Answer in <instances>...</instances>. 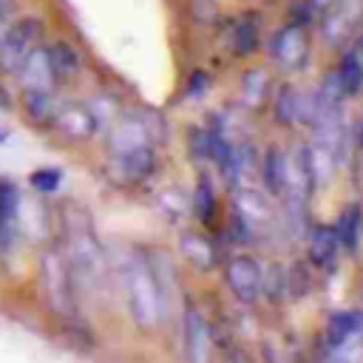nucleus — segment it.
<instances>
[{
    "instance_id": "f3484780",
    "label": "nucleus",
    "mask_w": 363,
    "mask_h": 363,
    "mask_svg": "<svg viewBox=\"0 0 363 363\" xmlns=\"http://www.w3.org/2000/svg\"><path fill=\"white\" fill-rule=\"evenodd\" d=\"M335 233H337L340 250H346V252H354V250H357L360 233H363V210H360L357 201L349 204V207L340 213V218H337V224H335Z\"/></svg>"
},
{
    "instance_id": "6ab92c4d",
    "label": "nucleus",
    "mask_w": 363,
    "mask_h": 363,
    "mask_svg": "<svg viewBox=\"0 0 363 363\" xmlns=\"http://www.w3.org/2000/svg\"><path fill=\"white\" fill-rule=\"evenodd\" d=\"M23 113L28 122L34 125H45L51 122V113H54V91H37V88H23Z\"/></svg>"
},
{
    "instance_id": "9b49d317",
    "label": "nucleus",
    "mask_w": 363,
    "mask_h": 363,
    "mask_svg": "<svg viewBox=\"0 0 363 363\" xmlns=\"http://www.w3.org/2000/svg\"><path fill=\"white\" fill-rule=\"evenodd\" d=\"M156 170V147H139L130 153L108 156V176L119 184H136L153 176Z\"/></svg>"
},
{
    "instance_id": "20e7f679",
    "label": "nucleus",
    "mask_w": 363,
    "mask_h": 363,
    "mask_svg": "<svg viewBox=\"0 0 363 363\" xmlns=\"http://www.w3.org/2000/svg\"><path fill=\"white\" fill-rule=\"evenodd\" d=\"M40 45H43V23L37 17H23L11 23L0 40V71L17 74L20 65L28 60V54Z\"/></svg>"
},
{
    "instance_id": "aec40b11",
    "label": "nucleus",
    "mask_w": 363,
    "mask_h": 363,
    "mask_svg": "<svg viewBox=\"0 0 363 363\" xmlns=\"http://www.w3.org/2000/svg\"><path fill=\"white\" fill-rule=\"evenodd\" d=\"M258 170H261L264 187L272 196H281L284 182H286V153H281L278 147H269L264 153V159H258Z\"/></svg>"
},
{
    "instance_id": "c85d7f7f",
    "label": "nucleus",
    "mask_w": 363,
    "mask_h": 363,
    "mask_svg": "<svg viewBox=\"0 0 363 363\" xmlns=\"http://www.w3.org/2000/svg\"><path fill=\"white\" fill-rule=\"evenodd\" d=\"M0 108H9V96L3 94V88H0Z\"/></svg>"
},
{
    "instance_id": "dca6fc26",
    "label": "nucleus",
    "mask_w": 363,
    "mask_h": 363,
    "mask_svg": "<svg viewBox=\"0 0 363 363\" xmlns=\"http://www.w3.org/2000/svg\"><path fill=\"white\" fill-rule=\"evenodd\" d=\"M337 250H340V241H337L335 227L318 224V227L309 233V255H312V261H315L318 267H332Z\"/></svg>"
},
{
    "instance_id": "f03ea898",
    "label": "nucleus",
    "mask_w": 363,
    "mask_h": 363,
    "mask_svg": "<svg viewBox=\"0 0 363 363\" xmlns=\"http://www.w3.org/2000/svg\"><path fill=\"white\" fill-rule=\"evenodd\" d=\"M113 272L119 278L128 312L139 329H156L162 315H164V292L162 281L150 264V258L139 250L119 252Z\"/></svg>"
},
{
    "instance_id": "ddd939ff",
    "label": "nucleus",
    "mask_w": 363,
    "mask_h": 363,
    "mask_svg": "<svg viewBox=\"0 0 363 363\" xmlns=\"http://www.w3.org/2000/svg\"><path fill=\"white\" fill-rule=\"evenodd\" d=\"M184 352L196 363H204L213 354V335H210V326L199 309L184 312Z\"/></svg>"
},
{
    "instance_id": "423d86ee",
    "label": "nucleus",
    "mask_w": 363,
    "mask_h": 363,
    "mask_svg": "<svg viewBox=\"0 0 363 363\" xmlns=\"http://www.w3.org/2000/svg\"><path fill=\"white\" fill-rule=\"evenodd\" d=\"M153 116L147 113H128L122 116L111 133H108V156H119V153H130L139 147H156L153 142Z\"/></svg>"
},
{
    "instance_id": "412c9836",
    "label": "nucleus",
    "mask_w": 363,
    "mask_h": 363,
    "mask_svg": "<svg viewBox=\"0 0 363 363\" xmlns=\"http://www.w3.org/2000/svg\"><path fill=\"white\" fill-rule=\"evenodd\" d=\"M184 258L199 267V269H210L216 264V247L201 235V233H182V241H179Z\"/></svg>"
},
{
    "instance_id": "2eb2a0df",
    "label": "nucleus",
    "mask_w": 363,
    "mask_h": 363,
    "mask_svg": "<svg viewBox=\"0 0 363 363\" xmlns=\"http://www.w3.org/2000/svg\"><path fill=\"white\" fill-rule=\"evenodd\" d=\"M335 77L346 96L360 94V88H363V37H357L354 45H349L340 65L335 68Z\"/></svg>"
},
{
    "instance_id": "393cba45",
    "label": "nucleus",
    "mask_w": 363,
    "mask_h": 363,
    "mask_svg": "<svg viewBox=\"0 0 363 363\" xmlns=\"http://www.w3.org/2000/svg\"><path fill=\"white\" fill-rule=\"evenodd\" d=\"M60 179H62V173H60L57 167H37V170H31V176H28L31 187L40 190V193H54V190L60 187Z\"/></svg>"
},
{
    "instance_id": "1a4fd4ad",
    "label": "nucleus",
    "mask_w": 363,
    "mask_h": 363,
    "mask_svg": "<svg viewBox=\"0 0 363 363\" xmlns=\"http://www.w3.org/2000/svg\"><path fill=\"white\" fill-rule=\"evenodd\" d=\"M360 20H363V0H337V3H332L323 14V23H320L323 40L335 48L349 45Z\"/></svg>"
},
{
    "instance_id": "bb28decb",
    "label": "nucleus",
    "mask_w": 363,
    "mask_h": 363,
    "mask_svg": "<svg viewBox=\"0 0 363 363\" xmlns=\"http://www.w3.org/2000/svg\"><path fill=\"white\" fill-rule=\"evenodd\" d=\"M201 88H207V74L196 71V74L190 77V91H187V96H201V94H204Z\"/></svg>"
},
{
    "instance_id": "c756f323",
    "label": "nucleus",
    "mask_w": 363,
    "mask_h": 363,
    "mask_svg": "<svg viewBox=\"0 0 363 363\" xmlns=\"http://www.w3.org/2000/svg\"><path fill=\"white\" fill-rule=\"evenodd\" d=\"M6 139H9V130H6V128H0V145H3Z\"/></svg>"
},
{
    "instance_id": "4468645a",
    "label": "nucleus",
    "mask_w": 363,
    "mask_h": 363,
    "mask_svg": "<svg viewBox=\"0 0 363 363\" xmlns=\"http://www.w3.org/2000/svg\"><path fill=\"white\" fill-rule=\"evenodd\" d=\"M363 326V315L354 312V309H343V312H335L326 323V335H323V343L329 352H337L340 346H346L352 337H357Z\"/></svg>"
},
{
    "instance_id": "6e6552de",
    "label": "nucleus",
    "mask_w": 363,
    "mask_h": 363,
    "mask_svg": "<svg viewBox=\"0 0 363 363\" xmlns=\"http://www.w3.org/2000/svg\"><path fill=\"white\" fill-rule=\"evenodd\" d=\"M233 216H235L238 227L244 230V235L275 227V210H272V204L267 201V196H261L252 187L235 190V196H233Z\"/></svg>"
},
{
    "instance_id": "a878e982",
    "label": "nucleus",
    "mask_w": 363,
    "mask_h": 363,
    "mask_svg": "<svg viewBox=\"0 0 363 363\" xmlns=\"http://www.w3.org/2000/svg\"><path fill=\"white\" fill-rule=\"evenodd\" d=\"M255 45H258V37H255L252 23H238L235 26V51L238 54H252Z\"/></svg>"
},
{
    "instance_id": "b1692460",
    "label": "nucleus",
    "mask_w": 363,
    "mask_h": 363,
    "mask_svg": "<svg viewBox=\"0 0 363 363\" xmlns=\"http://www.w3.org/2000/svg\"><path fill=\"white\" fill-rule=\"evenodd\" d=\"M275 119L284 122V125H292L298 122V91L295 88H281L278 91V99H275Z\"/></svg>"
},
{
    "instance_id": "f8f14e48",
    "label": "nucleus",
    "mask_w": 363,
    "mask_h": 363,
    "mask_svg": "<svg viewBox=\"0 0 363 363\" xmlns=\"http://www.w3.org/2000/svg\"><path fill=\"white\" fill-rule=\"evenodd\" d=\"M23 88H37V91H54L60 82H57V74L51 68V57H48V45H40L28 54V60L20 65L17 71Z\"/></svg>"
},
{
    "instance_id": "4be33fe9",
    "label": "nucleus",
    "mask_w": 363,
    "mask_h": 363,
    "mask_svg": "<svg viewBox=\"0 0 363 363\" xmlns=\"http://www.w3.org/2000/svg\"><path fill=\"white\" fill-rule=\"evenodd\" d=\"M48 57H51V68L57 74V82H65V79L79 74V57H77V51L68 43L48 45Z\"/></svg>"
},
{
    "instance_id": "f257e3e1",
    "label": "nucleus",
    "mask_w": 363,
    "mask_h": 363,
    "mask_svg": "<svg viewBox=\"0 0 363 363\" xmlns=\"http://www.w3.org/2000/svg\"><path fill=\"white\" fill-rule=\"evenodd\" d=\"M62 252L68 258L74 281L88 292H105L113 269L108 264L102 241L91 227L88 213L74 201L62 207Z\"/></svg>"
},
{
    "instance_id": "9d476101",
    "label": "nucleus",
    "mask_w": 363,
    "mask_h": 363,
    "mask_svg": "<svg viewBox=\"0 0 363 363\" xmlns=\"http://www.w3.org/2000/svg\"><path fill=\"white\" fill-rule=\"evenodd\" d=\"M224 278H227V286L238 303H255L261 289H264V272L252 255H235L224 267Z\"/></svg>"
},
{
    "instance_id": "0eeeda50",
    "label": "nucleus",
    "mask_w": 363,
    "mask_h": 363,
    "mask_svg": "<svg viewBox=\"0 0 363 363\" xmlns=\"http://www.w3.org/2000/svg\"><path fill=\"white\" fill-rule=\"evenodd\" d=\"M51 125L65 136V139H74V142H88L96 136L99 130V116L96 111L88 105V102H60L54 105V113H51Z\"/></svg>"
},
{
    "instance_id": "a211bd4d",
    "label": "nucleus",
    "mask_w": 363,
    "mask_h": 363,
    "mask_svg": "<svg viewBox=\"0 0 363 363\" xmlns=\"http://www.w3.org/2000/svg\"><path fill=\"white\" fill-rule=\"evenodd\" d=\"M267 91H269V74L264 68H250L244 77H241V91H238V99L244 108L250 111H258L267 99Z\"/></svg>"
},
{
    "instance_id": "cd10ccee",
    "label": "nucleus",
    "mask_w": 363,
    "mask_h": 363,
    "mask_svg": "<svg viewBox=\"0 0 363 363\" xmlns=\"http://www.w3.org/2000/svg\"><path fill=\"white\" fill-rule=\"evenodd\" d=\"M357 156H360V164H363V128L357 133Z\"/></svg>"
},
{
    "instance_id": "7ed1b4c3",
    "label": "nucleus",
    "mask_w": 363,
    "mask_h": 363,
    "mask_svg": "<svg viewBox=\"0 0 363 363\" xmlns=\"http://www.w3.org/2000/svg\"><path fill=\"white\" fill-rule=\"evenodd\" d=\"M40 284H43V295L48 309L62 318L71 320L77 318V281L74 272L68 267V258L62 250L48 247L40 258Z\"/></svg>"
},
{
    "instance_id": "39448f33",
    "label": "nucleus",
    "mask_w": 363,
    "mask_h": 363,
    "mask_svg": "<svg viewBox=\"0 0 363 363\" xmlns=\"http://www.w3.org/2000/svg\"><path fill=\"white\" fill-rule=\"evenodd\" d=\"M269 54L278 68L284 71H301L309 60V34L301 23L281 26L269 40Z\"/></svg>"
},
{
    "instance_id": "5701e85b",
    "label": "nucleus",
    "mask_w": 363,
    "mask_h": 363,
    "mask_svg": "<svg viewBox=\"0 0 363 363\" xmlns=\"http://www.w3.org/2000/svg\"><path fill=\"white\" fill-rule=\"evenodd\" d=\"M193 213H196V218L201 221V224H210L213 221V210H216V193L210 190V184L207 182H199V187H196V193H193Z\"/></svg>"
}]
</instances>
